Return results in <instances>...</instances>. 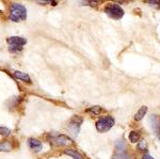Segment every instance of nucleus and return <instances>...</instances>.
Wrapping results in <instances>:
<instances>
[{
    "label": "nucleus",
    "instance_id": "obj_4",
    "mask_svg": "<svg viewBox=\"0 0 160 159\" xmlns=\"http://www.w3.org/2000/svg\"><path fill=\"white\" fill-rule=\"evenodd\" d=\"M105 12L108 16L113 19H121L124 16V10L115 3L108 4V6L105 7Z\"/></svg>",
    "mask_w": 160,
    "mask_h": 159
},
{
    "label": "nucleus",
    "instance_id": "obj_17",
    "mask_svg": "<svg viewBox=\"0 0 160 159\" xmlns=\"http://www.w3.org/2000/svg\"><path fill=\"white\" fill-rule=\"evenodd\" d=\"M112 159H129L126 155V153H117Z\"/></svg>",
    "mask_w": 160,
    "mask_h": 159
},
{
    "label": "nucleus",
    "instance_id": "obj_18",
    "mask_svg": "<svg viewBox=\"0 0 160 159\" xmlns=\"http://www.w3.org/2000/svg\"><path fill=\"white\" fill-rule=\"evenodd\" d=\"M138 148L141 151H145L146 150V142L145 141H141V142L138 144Z\"/></svg>",
    "mask_w": 160,
    "mask_h": 159
},
{
    "label": "nucleus",
    "instance_id": "obj_11",
    "mask_svg": "<svg viewBox=\"0 0 160 159\" xmlns=\"http://www.w3.org/2000/svg\"><path fill=\"white\" fill-rule=\"evenodd\" d=\"M115 148H117V153H126V144L122 140H118L115 142Z\"/></svg>",
    "mask_w": 160,
    "mask_h": 159
},
{
    "label": "nucleus",
    "instance_id": "obj_9",
    "mask_svg": "<svg viewBox=\"0 0 160 159\" xmlns=\"http://www.w3.org/2000/svg\"><path fill=\"white\" fill-rule=\"evenodd\" d=\"M14 76L16 77L17 79H20L22 81H24V82L31 83V79H30L29 75H27V74L22 73V72H15V73H14Z\"/></svg>",
    "mask_w": 160,
    "mask_h": 159
},
{
    "label": "nucleus",
    "instance_id": "obj_8",
    "mask_svg": "<svg viewBox=\"0 0 160 159\" xmlns=\"http://www.w3.org/2000/svg\"><path fill=\"white\" fill-rule=\"evenodd\" d=\"M28 147H29L33 152L38 153L42 151L43 144L40 140L37 139V138H30V139H28Z\"/></svg>",
    "mask_w": 160,
    "mask_h": 159
},
{
    "label": "nucleus",
    "instance_id": "obj_3",
    "mask_svg": "<svg viewBox=\"0 0 160 159\" xmlns=\"http://www.w3.org/2000/svg\"><path fill=\"white\" fill-rule=\"evenodd\" d=\"M114 123L115 121L112 117H105L99 119L98 121L96 122L95 126H96V129L98 130L99 132H106L113 127Z\"/></svg>",
    "mask_w": 160,
    "mask_h": 159
},
{
    "label": "nucleus",
    "instance_id": "obj_16",
    "mask_svg": "<svg viewBox=\"0 0 160 159\" xmlns=\"http://www.w3.org/2000/svg\"><path fill=\"white\" fill-rule=\"evenodd\" d=\"M0 135L2 137H9L11 135V129L6 126H0Z\"/></svg>",
    "mask_w": 160,
    "mask_h": 159
},
{
    "label": "nucleus",
    "instance_id": "obj_14",
    "mask_svg": "<svg viewBox=\"0 0 160 159\" xmlns=\"http://www.w3.org/2000/svg\"><path fill=\"white\" fill-rule=\"evenodd\" d=\"M139 139H140V134H139L138 132H130V134H129V140H130V142L137 143L139 141Z\"/></svg>",
    "mask_w": 160,
    "mask_h": 159
},
{
    "label": "nucleus",
    "instance_id": "obj_12",
    "mask_svg": "<svg viewBox=\"0 0 160 159\" xmlns=\"http://www.w3.org/2000/svg\"><path fill=\"white\" fill-rule=\"evenodd\" d=\"M64 153H65L66 155H68V156H71V157H73L74 159H84L83 157H82L81 154H80L79 152H77V151H74V150H66Z\"/></svg>",
    "mask_w": 160,
    "mask_h": 159
},
{
    "label": "nucleus",
    "instance_id": "obj_19",
    "mask_svg": "<svg viewBox=\"0 0 160 159\" xmlns=\"http://www.w3.org/2000/svg\"><path fill=\"white\" fill-rule=\"evenodd\" d=\"M148 3L152 4V6H158V7H160V1H148Z\"/></svg>",
    "mask_w": 160,
    "mask_h": 159
},
{
    "label": "nucleus",
    "instance_id": "obj_1",
    "mask_svg": "<svg viewBox=\"0 0 160 159\" xmlns=\"http://www.w3.org/2000/svg\"><path fill=\"white\" fill-rule=\"evenodd\" d=\"M27 18V10L24 6L19 3H13L10 7V19L14 22H18L20 20Z\"/></svg>",
    "mask_w": 160,
    "mask_h": 159
},
{
    "label": "nucleus",
    "instance_id": "obj_15",
    "mask_svg": "<svg viewBox=\"0 0 160 159\" xmlns=\"http://www.w3.org/2000/svg\"><path fill=\"white\" fill-rule=\"evenodd\" d=\"M87 111L89 112V113H91V114L98 115L100 112H102V108H100L99 106H94V107H92V108H89Z\"/></svg>",
    "mask_w": 160,
    "mask_h": 159
},
{
    "label": "nucleus",
    "instance_id": "obj_6",
    "mask_svg": "<svg viewBox=\"0 0 160 159\" xmlns=\"http://www.w3.org/2000/svg\"><path fill=\"white\" fill-rule=\"evenodd\" d=\"M50 142L56 145H61V147H66V145H73L74 141L65 135H58L52 136L50 138Z\"/></svg>",
    "mask_w": 160,
    "mask_h": 159
},
{
    "label": "nucleus",
    "instance_id": "obj_10",
    "mask_svg": "<svg viewBox=\"0 0 160 159\" xmlns=\"http://www.w3.org/2000/svg\"><path fill=\"white\" fill-rule=\"evenodd\" d=\"M146 112H148V107L146 106H142L140 109L138 110V112L136 113L135 115V120L136 121H140L144 117V115L146 114Z\"/></svg>",
    "mask_w": 160,
    "mask_h": 159
},
{
    "label": "nucleus",
    "instance_id": "obj_5",
    "mask_svg": "<svg viewBox=\"0 0 160 159\" xmlns=\"http://www.w3.org/2000/svg\"><path fill=\"white\" fill-rule=\"evenodd\" d=\"M81 124H82V119L80 117L75 115V117H73L71 119V121H69L68 125V132H71L73 136L76 137V136L78 135L79 130H80V126H81Z\"/></svg>",
    "mask_w": 160,
    "mask_h": 159
},
{
    "label": "nucleus",
    "instance_id": "obj_20",
    "mask_svg": "<svg viewBox=\"0 0 160 159\" xmlns=\"http://www.w3.org/2000/svg\"><path fill=\"white\" fill-rule=\"evenodd\" d=\"M142 159H155V158H153L151 155H149V154L146 153V154H144V155L142 156Z\"/></svg>",
    "mask_w": 160,
    "mask_h": 159
},
{
    "label": "nucleus",
    "instance_id": "obj_7",
    "mask_svg": "<svg viewBox=\"0 0 160 159\" xmlns=\"http://www.w3.org/2000/svg\"><path fill=\"white\" fill-rule=\"evenodd\" d=\"M149 124H151L153 132L160 139V120H159V117H157V115H151V117H149Z\"/></svg>",
    "mask_w": 160,
    "mask_h": 159
},
{
    "label": "nucleus",
    "instance_id": "obj_13",
    "mask_svg": "<svg viewBox=\"0 0 160 159\" xmlns=\"http://www.w3.org/2000/svg\"><path fill=\"white\" fill-rule=\"evenodd\" d=\"M12 150V144L10 142H0V152H9Z\"/></svg>",
    "mask_w": 160,
    "mask_h": 159
},
{
    "label": "nucleus",
    "instance_id": "obj_2",
    "mask_svg": "<svg viewBox=\"0 0 160 159\" xmlns=\"http://www.w3.org/2000/svg\"><path fill=\"white\" fill-rule=\"evenodd\" d=\"M27 43V40L20 37H11L8 38L9 50L11 52H19L22 50V46Z\"/></svg>",
    "mask_w": 160,
    "mask_h": 159
}]
</instances>
